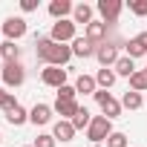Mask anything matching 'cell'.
I'll return each mask as SVG.
<instances>
[{"label": "cell", "instance_id": "26", "mask_svg": "<svg viewBox=\"0 0 147 147\" xmlns=\"http://www.w3.org/2000/svg\"><path fill=\"white\" fill-rule=\"evenodd\" d=\"M107 147H130V138H127L124 133H113V136L107 138Z\"/></svg>", "mask_w": 147, "mask_h": 147}, {"label": "cell", "instance_id": "4", "mask_svg": "<svg viewBox=\"0 0 147 147\" xmlns=\"http://www.w3.org/2000/svg\"><path fill=\"white\" fill-rule=\"evenodd\" d=\"M23 81H26V69H23V63L20 61H9V63H3V87H23Z\"/></svg>", "mask_w": 147, "mask_h": 147}, {"label": "cell", "instance_id": "10", "mask_svg": "<svg viewBox=\"0 0 147 147\" xmlns=\"http://www.w3.org/2000/svg\"><path fill=\"white\" fill-rule=\"evenodd\" d=\"M107 29H110V26H107L104 20H92L90 26H84V38H87L90 43H95V46H98V43H104V40H107Z\"/></svg>", "mask_w": 147, "mask_h": 147}, {"label": "cell", "instance_id": "30", "mask_svg": "<svg viewBox=\"0 0 147 147\" xmlns=\"http://www.w3.org/2000/svg\"><path fill=\"white\" fill-rule=\"evenodd\" d=\"M15 107H18V98H15L12 92H6V98L0 101V110H3V115H6L9 110H15Z\"/></svg>", "mask_w": 147, "mask_h": 147}, {"label": "cell", "instance_id": "18", "mask_svg": "<svg viewBox=\"0 0 147 147\" xmlns=\"http://www.w3.org/2000/svg\"><path fill=\"white\" fill-rule=\"evenodd\" d=\"M72 20H75V26H78V23L90 26V23H92V6H90V3H78L75 9H72Z\"/></svg>", "mask_w": 147, "mask_h": 147}, {"label": "cell", "instance_id": "33", "mask_svg": "<svg viewBox=\"0 0 147 147\" xmlns=\"http://www.w3.org/2000/svg\"><path fill=\"white\" fill-rule=\"evenodd\" d=\"M6 98V92H3V84H0V101H3Z\"/></svg>", "mask_w": 147, "mask_h": 147}, {"label": "cell", "instance_id": "13", "mask_svg": "<svg viewBox=\"0 0 147 147\" xmlns=\"http://www.w3.org/2000/svg\"><path fill=\"white\" fill-rule=\"evenodd\" d=\"M63 121H72V118H75V113L81 110V104L78 101H55V107H52Z\"/></svg>", "mask_w": 147, "mask_h": 147}, {"label": "cell", "instance_id": "36", "mask_svg": "<svg viewBox=\"0 0 147 147\" xmlns=\"http://www.w3.org/2000/svg\"><path fill=\"white\" fill-rule=\"evenodd\" d=\"M0 61H3V58H0Z\"/></svg>", "mask_w": 147, "mask_h": 147}, {"label": "cell", "instance_id": "22", "mask_svg": "<svg viewBox=\"0 0 147 147\" xmlns=\"http://www.w3.org/2000/svg\"><path fill=\"white\" fill-rule=\"evenodd\" d=\"M6 121H9L12 127H20V124H26V121H29V113L18 104L15 110H9V113H6Z\"/></svg>", "mask_w": 147, "mask_h": 147}, {"label": "cell", "instance_id": "9", "mask_svg": "<svg viewBox=\"0 0 147 147\" xmlns=\"http://www.w3.org/2000/svg\"><path fill=\"white\" fill-rule=\"evenodd\" d=\"M95 58H98V63H101V66H115V61H118L121 55H118V46H115V43L104 40V43H98V46H95Z\"/></svg>", "mask_w": 147, "mask_h": 147}, {"label": "cell", "instance_id": "20", "mask_svg": "<svg viewBox=\"0 0 147 147\" xmlns=\"http://www.w3.org/2000/svg\"><path fill=\"white\" fill-rule=\"evenodd\" d=\"M0 58H3V63L20 61V46H18L15 40H3V43H0Z\"/></svg>", "mask_w": 147, "mask_h": 147}, {"label": "cell", "instance_id": "5", "mask_svg": "<svg viewBox=\"0 0 147 147\" xmlns=\"http://www.w3.org/2000/svg\"><path fill=\"white\" fill-rule=\"evenodd\" d=\"M95 101H98L101 113H104L110 121H113V118H118V115H121V110H124V107H121V101H115L107 90H98V92H95Z\"/></svg>", "mask_w": 147, "mask_h": 147}, {"label": "cell", "instance_id": "16", "mask_svg": "<svg viewBox=\"0 0 147 147\" xmlns=\"http://www.w3.org/2000/svg\"><path fill=\"white\" fill-rule=\"evenodd\" d=\"M75 90H78V92H84V95H95V92H98L95 75H84V72H81V75L75 78Z\"/></svg>", "mask_w": 147, "mask_h": 147}, {"label": "cell", "instance_id": "35", "mask_svg": "<svg viewBox=\"0 0 147 147\" xmlns=\"http://www.w3.org/2000/svg\"><path fill=\"white\" fill-rule=\"evenodd\" d=\"M0 141H3V136H0Z\"/></svg>", "mask_w": 147, "mask_h": 147}, {"label": "cell", "instance_id": "24", "mask_svg": "<svg viewBox=\"0 0 147 147\" xmlns=\"http://www.w3.org/2000/svg\"><path fill=\"white\" fill-rule=\"evenodd\" d=\"M90 124H92V115H90L87 107H81V110L75 113V118H72V127H75V130H87Z\"/></svg>", "mask_w": 147, "mask_h": 147}, {"label": "cell", "instance_id": "3", "mask_svg": "<svg viewBox=\"0 0 147 147\" xmlns=\"http://www.w3.org/2000/svg\"><path fill=\"white\" fill-rule=\"evenodd\" d=\"M78 35H75V20H55L52 23V29H49V40H55V43H72Z\"/></svg>", "mask_w": 147, "mask_h": 147}, {"label": "cell", "instance_id": "27", "mask_svg": "<svg viewBox=\"0 0 147 147\" xmlns=\"http://www.w3.org/2000/svg\"><path fill=\"white\" fill-rule=\"evenodd\" d=\"M75 95H78V90L69 87V84H63V87L58 90V101H75Z\"/></svg>", "mask_w": 147, "mask_h": 147}, {"label": "cell", "instance_id": "1", "mask_svg": "<svg viewBox=\"0 0 147 147\" xmlns=\"http://www.w3.org/2000/svg\"><path fill=\"white\" fill-rule=\"evenodd\" d=\"M35 58L46 66H66L72 58V46L66 43H55L49 38H35Z\"/></svg>", "mask_w": 147, "mask_h": 147}, {"label": "cell", "instance_id": "6", "mask_svg": "<svg viewBox=\"0 0 147 147\" xmlns=\"http://www.w3.org/2000/svg\"><path fill=\"white\" fill-rule=\"evenodd\" d=\"M95 9H98L101 20L110 26V23H115V20H118V15L124 12V3H121V0H98Z\"/></svg>", "mask_w": 147, "mask_h": 147}, {"label": "cell", "instance_id": "25", "mask_svg": "<svg viewBox=\"0 0 147 147\" xmlns=\"http://www.w3.org/2000/svg\"><path fill=\"white\" fill-rule=\"evenodd\" d=\"M124 49H127V58H133V61H136V58H147V52L141 49V43H138L136 38H133V40H130Z\"/></svg>", "mask_w": 147, "mask_h": 147}, {"label": "cell", "instance_id": "11", "mask_svg": "<svg viewBox=\"0 0 147 147\" xmlns=\"http://www.w3.org/2000/svg\"><path fill=\"white\" fill-rule=\"evenodd\" d=\"M52 113H55V110H52L49 104H35V107L29 110V121H32L35 127H43V124L52 121Z\"/></svg>", "mask_w": 147, "mask_h": 147}, {"label": "cell", "instance_id": "19", "mask_svg": "<svg viewBox=\"0 0 147 147\" xmlns=\"http://www.w3.org/2000/svg\"><path fill=\"white\" fill-rule=\"evenodd\" d=\"M113 72H115V75H121V78H130L133 72H136V61H133V58H127V55H121V58L115 61Z\"/></svg>", "mask_w": 147, "mask_h": 147}, {"label": "cell", "instance_id": "2", "mask_svg": "<svg viewBox=\"0 0 147 147\" xmlns=\"http://www.w3.org/2000/svg\"><path fill=\"white\" fill-rule=\"evenodd\" d=\"M113 133H115V130H113V121H110L107 115H92V124L87 127V138H90L92 144H101V141H107Z\"/></svg>", "mask_w": 147, "mask_h": 147}, {"label": "cell", "instance_id": "31", "mask_svg": "<svg viewBox=\"0 0 147 147\" xmlns=\"http://www.w3.org/2000/svg\"><path fill=\"white\" fill-rule=\"evenodd\" d=\"M20 9L23 12H38V0H20Z\"/></svg>", "mask_w": 147, "mask_h": 147}, {"label": "cell", "instance_id": "12", "mask_svg": "<svg viewBox=\"0 0 147 147\" xmlns=\"http://www.w3.org/2000/svg\"><path fill=\"white\" fill-rule=\"evenodd\" d=\"M75 127H72V121H63V118H58L55 121V127H52V136H55V141H72L75 138Z\"/></svg>", "mask_w": 147, "mask_h": 147}, {"label": "cell", "instance_id": "32", "mask_svg": "<svg viewBox=\"0 0 147 147\" xmlns=\"http://www.w3.org/2000/svg\"><path fill=\"white\" fill-rule=\"evenodd\" d=\"M136 40H138V43H141V49L147 52V32H141V35H136Z\"/></svg>", "mask_w": 147, "mask_h": 147}, {"label": "cell", "instance_id": "21", "mask_svg": "<svg viewBox=\"0 0 147 147\" xmlns=\"http://www.w3.org/2000/svg\"><path fill=\"white\" fill-rule=\"evenodd\" d=\"M130 90L133 92H147V69H136L130 75Z\"/></svg>", "mask_w": 147, "mask_h": 147}, {"label": "cell", "instance_id": "34", "mask_svg": "<svg viewBox=\"0 0 147 147\" xmlns=\"http://www.w3.org/2000/svg\"><path fill=\"white\" fill-rule=\"evenodd\" d=\"M23 147H35V144H23Z\"/></svg>", "mask_w": 147, "mask_h": 147}, {"label": "cell", "instance_id": "28", "mask_svg": "<svg viewBox=\"0 0 147 147\" xmlns=\"http://www.w3.org/2000/svg\"><path fill=\"white\" fill-rule=\"evenodd\" d=\"M130 12L136 18H144L147 15V0H130Z\"/></svg>", "mask_w": 147, "mask_h": 147}, {"label": "cell", "instance_id": "14", "mask_svg": "<svg viewBox=\"0 0 147 147\" xmlns=\"http://www.w3.org/2000/svg\"><path fill=\"white\" fill-rule=\"evenodd\" d=\"M72 55L75 58H95V43H90L87 38H75L72 40Z\"/></svg>", "mask_w": 147, "mask_h": 147}, {"label": "cell", "instance_id": "8", "mask_svg": "<svg viewBox=\"0 0 147 147\" xmlns=\"http://www.w3.org/2000/svg\"><path fill=\"white\" fill-rule=\"evenodd\" d=\"M26 29H29V26H26L23 18H6V20H3V35H6V40H15V43H18V40L26 35Z\"/></svg>", "mask_w": 147, "mask_h": 147}, {"label": "cell", "instance_id": "29", "mask_svg": "<svg viewBox=\"0 0 147 147\" xmlns=\"http://www.w3.org/2000/svg\"><path fill=\"white\" fill-rule=\"evenodd\" d=\"M58 141H55V136L52 133H40L38 138H35V147H55Z\"/></svg>", "mask_w": 147, "mask_h": 147}, {"label": "cell", "instance_id": "23", "mask_svg": "<svg viewBox=\"0 0 147 147\" xmlns=\"http://www.w3.org/2000/svg\"><path fill=\"white\" fill-rule=\"evenodd\" d=\"M141 104H144L141 92H133V90H127V92H124V98H121V107H124V110H138Z\"/></svg>", "mask_w": 147, "mask_h": 147}, {"label": "cell", "instance_id": "17", "mask_svg": "<svg viewBox=\"0 0 147 147\" xmlns=\"http://www.w3.org/2000/svg\"><path fill=\"white\" fill-rule=\"evenodd\" d=\"M115 72H113V66H101L98 72H95V84H98V90H110L113 84H115Z\"/></svg>", "mask_w": 147, "mask_h": 147}, {"label": "cell", "instance_id": "15", "mask_svg": "<svg viewBox=\"0 0 147 147\" xmlns=\"http://www.w3.org/2000/svg\"><path fill=\"white\" fill-rule=\"evenodd\" d=\"M72 9H75V6H72L69 0H52V3H49V15L55 20H66V15H72Z\"/></svg>", "mask_w": 147, "mask_h": 147}, {"label": "cell", "instance_id": "37", "mask_svg": "<svg viewBox=\"0 0 147 147\" xmlns=\"http://www.w3.org/2000/svg\"><path fill=\"white\" fill-rule=\"evenodd\" d=\"M144 101H147V98H144Z\"/></svg>", "mask_w": 147, "mask_h": 147}, {"label": "cell", "instance_id": "7", "mask_svg": "<svg viewBox=\"0 0 147 147\" xmlns=\"http://www.w3.org/2000/svg\"><path fill=\"white\" fill-rule=\"evenodd\" d=\"M40 81H43L46 87L61 90V87L66 84V69H63V66H43V69H40Z\"/></svg>", "mask_w": 147, "mask_h": 147}]
</instances>
